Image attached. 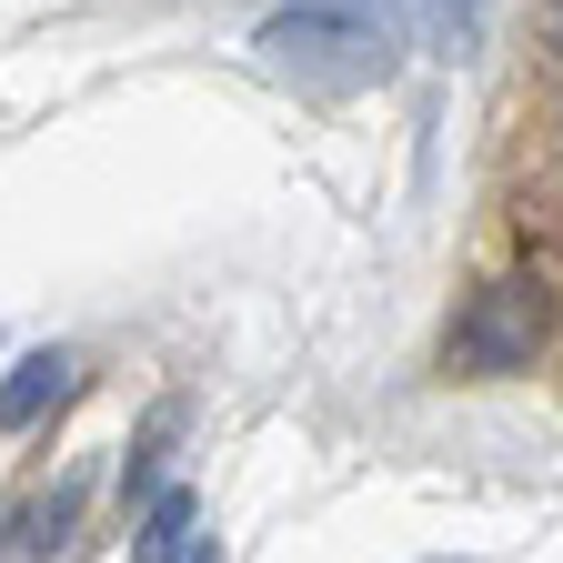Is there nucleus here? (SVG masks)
Returning a JSON list of instances; mask_svg holds the SVG:
<instances>
[{"mask_svg":"<svg viewBox=\"0 0 563 563\" xmlns=\"http://www.w3.org/2000/svg\"><path fill=\"white\" fill-rule=\"evenodd\" d=\"M533 342H543V282H483L453 322V342H443V363L463 383H504L533 363Z\"/></svg>","mask_w":563,"mask_h":563,"instance_id":"obj_2","label":"nucleus"},{"mask_svg":"<svg viewBox=\"0 0 563 563\" xmlns=\"http://www.w3.org/2000/svg\"><path fill=\"white\" fill-rule=\"evenodd\" d=\"M70 523H81V493H31V504H11V523H0V563H51L70 543Z\"/></svg>","mask_w":563,"mask_h":563,"instance_id":"obj_3","label":"nucleus"},{"mask_svg":"<svg viewBox=\"0 0 563 563\" xmlns=\"http://www.w3.org/2000/svg\"><path fill=\"white\" fill-rule=\"evenodd\" d=\"M191 553V493H152V514L131 533V563H181Z\"/></svg>","mask_w":563,"mask_h":563,"instance_id":"obj_5","label":"nucleus"},{"mask_svg":"<svg viewBox=\"0 0 563 563\" xmlns=\"http://www.w3.org/2000/svg\"><path fill=\"white\" fill-rule=\"evenodd\" d=\"M422 21H433V41H473V21H483V0H422Z\"/></svg>","mask_w":563,"mask_h":563,"instance_id":"obj_6","label":"nucleus"},{"mask_svg":"<svg viewBox=\"0 0 563 563\" xmlns=\"http://www.w3.org/2000/svg\"><path fill=\"white\" fill-rule=\"evenodd\" d=\"M181 563H211V543H191V553H181Z\"/></svg>","mask_w":563,"mask_h":563,"instance_id":"obj_7","label":"nucleus"},{"mask_svg":"<svg viewBox=\"0 0 563 563\" xmlns=\"http://www.w3.org/2000/svg\"><path fill=\"white\" fill-rule=\"evenodd\" d=\"M393 41V0H292L262 21V60L292 81H383Z\"/></svg>","mask_w":563,"mask_h":563,"instance_id":"obj_1","label":"nucleus"},{"mask_svg":"<svg viewBox=\"0 0 563 563\" xmlns=\"http://www.w3.org/2000/svg\"><path fill=\"white\" fill-rule=\"evenodd\" d=\"M60 393H70V363H60V352H31V363L0 383V422H11V433H31V422H41Z\"/></svg>","mask_w":563,"mask_h":563,"instance_id":"obj_4","label":"nucleus"}]
</instances>
